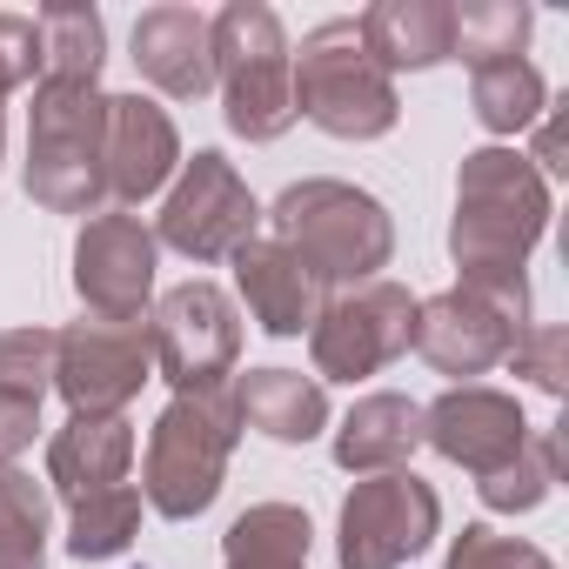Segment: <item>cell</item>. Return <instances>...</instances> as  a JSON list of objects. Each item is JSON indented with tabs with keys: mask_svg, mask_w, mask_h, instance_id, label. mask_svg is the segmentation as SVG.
Returning a JSON list of instances; mask_svg holds the SVG:
<instances>
[{
	"mask_svg": "<svg viewBox=\"0 0 569 569\" xmlns=\"http://www.w3.org/2000/svg\"><path fill=\"white\" fill-rule=\"evenodd\" d=\"M141 529V489H108V496H88L68 509V556L74 562H108L134 542Z\"/></svg>",
	"mask_w": 569,
	"mask_h": 569,
	"instance_id": "83f0119b",
	"label": "cell"
},
{
	"mask_svg": "<svg viewBox=\"0 0 569 569\" xmlns=\"http://www.w3.org/2000/svg\"><path fill=\"white\" fill-rule=\"evenodd\" d=\"M134 68L168 101L214 94V34H208V14H194V8H148L134 21Z\"/></svg>",
	"mask_w": 569,
	"mask_h": 569,
	"instance_id": "e0dca14e",
	"label": "cell"
},
{
	"mask_svg": "<svg viewBox=\"0 0 569 569\" xmlns=\"http://www.w3.org/2000/svg\"><path fill=\"white\" fill-rule=\"evenodd\" d=\"M522 329H529V316H509V309H496L489 296H476V289H462V281H456V289L416 302V342H409V349H416L436 376L469 382V376L502 369Z\"/></svg>",
	"mask_w": 569,
	"mask_h": 569,
	"instance_id": "4fadbf2b",
	"label": "cell"
},
{
	"mask_svg": "<svg viewBox=\"0 0 569 569\" xmlns=\"http://www.w3.org/2000/svg\"><path fill=\"white\" fill-rule=\"evenodd\" d=\"M529 8L522 0H462L449 8V61L489 68V61H516L529 41Z\"/></svg>",
	"mask_w": 569,
	"mask_h": 569,
	"instance_id": "484cf974",
	"label": "cell"
},
{
	"mask_svg": "<svg viewBox=\"0 0 569 569\" xmlns=\"http://www.w3.org/2000/svg\"><path fill=\"white\" fill-rule=\"evenodd\" d=\"M234 409H241V429L268 436V442H316L329 429V396L316 376H296V369H248L234 382Z\"/></svg>",
	"mask_w": 569,
	"mask_h": 569,
	"instance_id": "44dd1931",
	"label": "cell"
},
{
	"mask_svg": "<svg viewBox=\"0 0 569 569\" xmlns=\"http://www.w3.org/2000/svg\"><path fill=\"white\" fill-rule=\"evenodd\" d=\"M442 569H556V562L536 542H522V536H496L489 522H469L449 542V562Z\"/></svg>",
	"mask_w": 569,
	"mask_h": 569,
	"instance_id": "f546056e",
	"label": "cell"
},
{
	"mask_svg": "<svg viewBox=\"0 0 569 569\" xmlns=\"http://www.w3.org/2000/svg\"><path fill=\"white\" fill-rule=\"evenodd\" d=\"M0 389L21 396L54 389V329H0Z\"/></svg>",
	"mask_w": 569,
	"mask_h": 569,
	"instance_id": "f1b7e54d",
	"label": "cell"
},
{
	"mask_svg": "<svg viewBox=\"0 0 569 569\" xmlns=\"http://www.w3.org/2000/svg\"><path fill=\"white\" fill-rule=\"evenodd\" d=\"M442 529V502L416 469H389V476H362L342 496V522H336V556L342 569H402L409 556H422Z\"/></svg>",
	"mask_w": 569,
	"mask_h": 569,
	"instance_id": "9c48e42d",
	"label": "cell"
},
{
	"mask_svg": "<svg viewBox=\"0 0 569 569\" xmlns=\"http://www.w3.org/2000/svg\"><path fill=\"white\" fill-rule=\"evenodd\" d=\"M422 449V402L396 396V389H376L362 396L342 429H336V462L349 476H389V469H409V456Z\"/></svg>",
	"mask_w": 569,
	"mask_h": 569,
	"instance_id": "d6986e66",
	"label": "cell"
},
{
	"mask_svg": "<svg viewBox=\"0 0 569 569\" xmlns=\"http://www.w3.org/2000/svg\"><path fill=\"white\" fill-rule=\"evenodd\" d=\"M148 349H154V376H168L174 396L221 389L241 356V316L214 281H181L148 309Z\"/></svg>",
	"mask_w": 569,
	"mask_h": 569,
	"instance_id": "30bf717a",
	"label": "cell"
},
{
	"mask_svg": "<svg viewBox=\"0 0 569 569\" xmlns=\"http://www.w3.org/2000/svg\"><path fill=\"white\" fill-rule=\"evenodd\" d=\"M556 476H562V449H556V436H549V429H529L522 449H516L502 469L476 476V489H482V509H496V516H529V509L549 502Z\"/></svg>",
	"mask_w": 569,
	"mask_h": 569,
	"instance_id": "4316f807",
	"label": "cell"
},
{
	"mask_svg": "<svg viewBox=\"0 0 569 569\" xmlns=\"http://www.w3.org/2000/svg\"><path fill=\"white\" fill-rule=\"evenodd\" d=\"M549 228V181L536 174L529 154L516 148H476L462 154L456 174V221H449V254L462 289L489 296L509 316H529V281L522 261Z\"/></svg>",
	"mask_w": 569,
	"mask_h": 569,
	"instance_id": "6da1fadb",
	"label": "cell"
},
{
	"mask_svg": "<svg viewBox=\"0 0 569 569\" xmlns=\"http://www.w3.org/2000/svg\"><path fill=\"white\" fill-rule=\"evenodd\" d=\"M34 436H41V396L0 389V462H14L21 449H34Z\"/></svg>",
	"mask_w": 569,
	"mask_h": 569,
	"instance_id": "d6a6232c",
	"label": "cell"
},
{
	"mask_svg": "<svg viewBox=\"0 0 569 569\" xmlns=\"http://www.w3.org/2000/svg\"><path fill=\"white\" fill-rule=\"evenodd\" d=\"M289 81H296V114H309L336 141H382L402 121V94L362 48L356 21L309 28L302 48H289Z\"/></svg>",
	"mask_w": 569,
	"mask_h": 569,
	"instance_id": "277c9868",
	"label": "cell"
},
{
	"mask_svg": "<svg viewBox=\"0 0 569 569\" xmlns=\"http://www.w3.org/2000/svg\"><path fill=\"white\" fill-rule=\"evenodd\" d=\"M174 174H181V134H174L168 108H154L148 94H108V121H101L108 201H148Z\"/></svg>",
	"mask_w": 569,
	"mask_h": 569,
	"instance_id": "9a60e30c",
	"label": "cell"
},
{
	"mask_svg": "<svg viewBox=\"0 0 569 569\" xmlns=\"http://www.w3.org/2000/svg\"><path fill=\"white\" fill-rule=\"evenodd\" d=\"M54 496L21 462H0V569H48Z\"/></svg>",
	"mask_w": 569,
	"mask_h": 569,
	"instance_id": "d4e9b609",
	"label": "cell"
},
{
	"mask_svg": "<svg viewBox=\"0 0 569 569\" xmlns=\"http://www.w3.org/2000/svg\"><path fill=\"white\" fill-rule=\"evenodd\" d=\"M241 442V409L234 389H194L174 396L154 429H148V456H141V502L168 522H194L228 476V456Z\"/></svg>",
	"mask_w": 569,
	"mask_h": 569,
	"instance_id": "3957f363",
	"label": "cell"
},
{
	"mask_svg": "<svg viewBox=\"0 0 569 569\" xmlns=\"http://www.w3.org/2000/svg\"><path fill=\"white\" fill-rule=\"evenodd\" d=\"M128 462H134V422L128 416H68V429H54V442H48V489L74 509L88 496L121 489Z\"/></svg>",
	"mask_w": 569,
	"mask_h": 569,
	"instance_id": "ac0fdd59",
	"label": "cell"
},
{
	"mask_svg": "<svg viewBox=\"0 0 569 569\" xmlns=\"http://www.w3.org/2000/svg\"><path fill=\"white\" fill-rule=\"evenodd\" d=\"M522 436H529V422H522L516 396L482 389V382H456V389H442V396L422 409V442H429L442 462L469 469V476L502 469V462L522 449Z\"/></svg>",
	"mask_w": 569,
	"mask_h": 569,
	"instance_id": "5bb4252c",
	"label": "cell"
},
{
	"mask_svg": "<svg viewBox=\"0 0 569 569\" xmlns=\"http://www.w3.org/2000/svg\"><path fill=\"white\" fill-rule=\"evenodd\" d=\"M208 34H214V88H221L228 134L281 141L302 114H296V81H289V34H281L274 8L228 0L208 21Z\"/></svg>",
	"mask_w": 569,
	"mask_h": 569,
	"instance_id": "5b68a950",
	"label": "cell"
},
{
	"mask_svg": "<svg viewBox=\"0 0 569 569\" xmlns=\"http://www.w3.org/2000/svg\"><path fill=\"white\" fill-rule=\"evenodd\" d=\"M154 261H161L154 228H141L121 208H101L74 234V296H81V309L94 322H148Z\"/></svg>",
	"mask_w": 569,
	"mask_h": 569,
	"instance_id": "8fae6325",
	"label": "cell"
},
{
	"mask_svg": "<svg viewBox=\"0 0 569 569\" xmlns=\"http://www.w3.org/2000/svg\"><path fill=\"white\" fill-rule=\"evenodd\" d=\"M356 28L389 81L449 61V0H376Z\"/></svg>",
	"mask_w": 569,
	"mask_h": 569,
	"instance_id": "ffe728a7",
	"label": "cell"
},
{
	"mask_svg": "<svg viewBox=\"0 0 569 569\" xmlns=\"http://www.w3.org/2000/svg\"><path fill=\"white\" fill-rule=\"evenodd\" d=\"M509 369H516L529 389L562 396V376H569V336H562L556 322H529V329L516 336V349H509Z\"/></svg>",
	"mask_w": 569,
	"mask_h": 569,
	"instance_id": "4dcf8cb0",
	"label": "cell"
},
{
	"mask_svg": "<svg viewBox=\"0 0 569 569\" xmlns=\"http://www.w3.org/2000/svg\"><path fill=\"white\" fill-rule=\"evenodd\" d=\"M34 34H41V81H61V88H94L101 81L108 28H101L94 8H41Z\"/></svg>",
	"mask_w": 569,
	"mask_h": 569,
	"instance_id": "603a6c76",
	"label": "cell"
},
{
	"mask_svg": "<svg viewBox=\"0 0 569 569\" xmlns=\"http://www.w3.org/2000/svg\"><path fill=\"white\" fill-rule=\"evenodd\" d=\"M154 376L148 322H74L54 336V389L74 416H128L141 382Z\"/></svg>",
	"mask_w": 569,
	"mask_h": 569,
	"instance_id": "7c38bea8",
	"label": "cell"
},
{
	"mask_svg": "<svg viewBox=\"0 0 569 569\" xmlns=\"http://www.w3.org/2000/svg\"><path fill=\"white\" fill-rule=\"evenodd\" d=\"M469 108L489 134H522L549 114V81L516 54V61H489V68H469Z\"/></svg>",
	"mask_w": 569,
	"mask_h": 569,
	"instance_id": "cb8c5ba5",
	"label": "cell"
},
{
	"mask_svg": "<svg viewBox=\"0 0 569 569\" xmlns=\"http://www.w3.org/2000/svg\"><path fill=\"white\" fill-rule=\"evenodd\" d=\"M254 228H261V201L248 194V181L234 174V161L214 154V148H201L194 161H181V174H174V188H168V201L154 214V241L174 248V254H188L194 268L228 261Z\"/></svg>",
	"mask_w": 569,
	"mask_h": 569,
	"instance_id": "ba28073f",
	"label": "cell"
},
{
	"mask_svg": "<svg viewBox=\"0 0 569 569\" xmlns=\"http://www.w3.org/2000/svg\"><path fill=\"white\" fill-rule=\"evenodd\" d=\"M261 221L274 228L281 248H296V254L329 281V289H336V281H349V289H356V281H376V274L389 268V254H396V221H389V208H382L369 188L329 181V174L281 188Z\"/></svg>",
	"mask_w": 569,
	"mask_h": 569,
	"instance_id": "7a4b0ae2",
	"label": "cell"
},
{
	"mask_svg": "<svg viewBox=\"0 0 569 569\" xmlns=\"http://www.w3.org/2000/svg\"><path fill=\"white\" fill-rule=\"evenodd\" d=\"M409 342H416V296L402 289V281H389V274L356 281L349 296H329V309L309 329L316 376H329V382L382 376L389 362L409 356Z\"/></svg>",
	"mask_w": 569,
	"mask_h": 569,
	"instance_id": "52a82bcc",
	"label": "cell"
},
{
	"mask_svg": "<svg viewBox=\"0 0 569 569\" xmlns=\"http://www.w3.org/2000/svg\"><path fill=\"white\" fill-rule=\"evenodd\" d=\"M0 154H8V114H0Z\"/></svg>",
	"mask_w": 569,
	"mask_h": 569,
	"instance_id": "836d02e7",
	"label": "cell"
},
{
	"mask_svg": "<svg viewBox=\"0 0 569 569\" xmlns=\"http://www.w3.org/2000/svg\"><path fill=\"white\" fill-rule=\"evenodd\" d=\"M309 509L296 502H254L221 536V569H309Z\"/></svg>",
	"mask_w": 569,
	"mask_h": 569,
	"instance_id": "7402d4cb",
	"label": "cell"
},
{
	"mask_svg": "<svg viewBox=\"0 0 569 569\" xmlns=\"http://www.w3.org/2000/svg\"><path fill=\"white\" fill-rule=\"evenodd\" d=\"M234 289L248 302V316L261 322V336H302L316 329V316L329 309V281L296 254V248H281L274 234H248L234 254Z\"/></svg>",
	"mask_w": 569,
	"mask_h": 569,
	"instance_id": "2e32d148",
	"label": "cell"
},
{
	"mask_svg": "<svg viewBox=\"0 0 569 569\" xmlns=\"http://www.w3.org/2000/svg\"><path fill=\"white\" fill-rule=\"evenodd\" d=\"M101 121H108V94L101 88L34 81V108H28V194H34V208L88 214V221L108 208Z\"/></svg>",
	"mask_w": 569,
	"mask_h": 569,
	"instance_id": "8992f818",
	"label": "cell"
},
{
	"mask_svg": "<svg viewBox=\"0 0 569 569\" xmlns=\"http://www.w3.org/2000/svg\"><path fill=\"white\" fill-rule=\"evenodd\" d=\"M41 74V34H34V14H0V101L14 88H34Z\"/></svg>",
	"mask_w": 569,
	"mask_h": 569,
	"instance_id": "1f68e13d",
	"label": "cell"
}]
</instances>
